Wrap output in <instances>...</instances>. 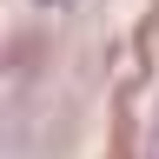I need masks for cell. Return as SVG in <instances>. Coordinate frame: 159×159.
I'll return each mask as SVG.
<instances>
[]
</instances>
